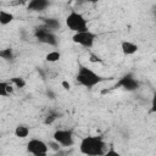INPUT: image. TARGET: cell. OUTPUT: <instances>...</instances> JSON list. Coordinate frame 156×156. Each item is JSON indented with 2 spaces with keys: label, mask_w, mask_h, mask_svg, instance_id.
Returning a JSON list of instances; mask_svg holds the SVG:
<instances>
[{
  "label": "cell",
  "mask_w": 156,
  "mask_h": 156,
  "mask_svg": "<svg viewBox=\"0 0 156 156\" xmlns=\"http://www.w3.org/2000/svg\"><path fill=\"white\" fill-rule=\"evenodd\" d=\"M79 150L84 155L98 156V155H105L107 149H106V143L101 136H85L80 141Z\"/></svg>",
  "instance_id": "cell-1"
},
{
  "label": "cell",
  "mask_w": 156,
  "mask_h": 156,
  "mask_svg": "<svg viewBox=\"0 0 156 156\" xmlns=\"http://www.w3.org/2000/svg\"><path fill=\"white\" fill-rule=\"evenodd\" d=\"M76 79L80 85H83V87H85L88 89L94 88L95 85H98L100 82L104 80V78L100 74H98L96 72H94L93 69H90V68H88L85 66H80L79 67L78 73L76 76Z\"/></svg>",
  "instance_id": "cell-2"
},
{
  "label": "cell",
  "mask_w": 156,
  "mask_h": 156,
  "mask_svg": "<svg viewBox=\"0 0 156 156\" xmlns=\"http://www.w3.org/2000/svg\"><path fill=\"white\" fill-rule=\"evenodd\" d=\"M66 26L69 30L77 33V32H83L88 29V21L85 20V17L77 12V11H72L68 13V16L66 17Z\"/></svg>",
  "instance_id": "cell-3"
},
{
  "label": "cell",
  "mask_w": 156,
  "mask_h": 156,
  "mask_svg": "<svg viewBox=\"0 0 156 156\" xmlns=\"http://www.w3.org/2000/svg\"><path fill=\"white\" fill-rule=\"evenodd\" d=\"M72 40L73 43L80 45V46H84V48H91L96 40V34L90 32L89 29L87 30H83V32H77L73 34L72 37Z\"/></svg>",
  "instance_id": "cell-4"
},
{
  "label": "cell",
  "mask_w": 156,
  "mask_h": 156,
  "mask_svg": "<svg viewBox=\"0 0 156 156\" xmlns=\"http://www.w3.org/2000/svg\"><path fill=\"white\" fill-rule=\"evenodd\" d=\"M34 35L43 44L51 45V46H56L58 44V39L54 34V32L50 30V29H48V28H45L44 26L40 27V28H37L35 32H34Z\"/></svg>",
  "instance_id": "cell-5"
},
{
  "label": "cell",
  "mask_w": 156,
  "mask_h": 156,
  "mask_svg": "<svg viewBox=\"0 0 156 156\" xmlns=\"http://www.w3.org/2000/svg\"><path fill=\"white\" fill-rule=\"evenodd\" d=\"M27 152L34 156H44L49 152V145L40 139H30L27 143Z\"/></svg>",
  "instance_id": "cell-6"
},
{
  "label": "cell",
  "mask_w": 156,
  "mask_h": 156,
  "mask_svg": "<svg viewBox=\"0 0 156 156\" xmlns=\"http://www.w3.org/2000/svg\"><path fill=\"white\" fill-rule=\"evenodd\" d=\"M52 138L56 143L60 144V146H63V147L72 146L74 143L73 133H72V130H68V129H57L54 133Z\"/></svg>",
  "instance_id": "cell-7"
},
{
  "label": "cell",
  "mask_w": 156,
  "mask_h": 156,
  "mask_svg": "<svg viewBox=\"0 0 156 156\" xmlns=\"http://www.w3.org/2000/svg\"><path fill=\"white\" fill-rule=\"evenodd\" d=\"M115 87L116 88H122V89H124L127 91H134V90H136L139 88V82L132 74H127V76L122 77L117 82V84Z\"/></svg>",
  "instance_id": "cell-8"
},
{
  "label": "cell",
  "mask_w": 156,
  "mask_h": 156,
  "mask_svg": "<svg viewBox=\"0 0 156 156\" xmlns=\"http://www.w3.org/2000/svg\"><path fill=\"white\" fill-rule=\"evenodd\" d=\"M49 0H29L27 9L29 11H35V12H40L44 11L48 6H49Z\"/></svg>",
  "instance_id": "cell-9"
},
{
  "label": "cell",
  "mask_w": 156,
  "mask_h": 156,
  "mask_svg": "<svg viewBox=\"0 0 156 156\" xmlns=\"http://www.w3.org/2000/svg\"><path fill=\"white\" fill-rule=\"evenodd\" d=\"M121 49H122V52L128 56V55H134V54L138 51L139 46H138L136 44L132 43V41L124 40V41L121 43Z\"/></svg>",
  "instance_id": "cell-10"
},
{
  "label": "cell",
  "mask_w": 156,
  "mask_h": 156,
  "mask_svg": "<svg viewBox=\"0 0 156 156\" xmlns=\"http://www.w3.org/2000/svg\"><path fill=\"white\" fill-rule=\"evenodd\" d=\"M13 20H15V16L11 12L5 11V10H0V24L1 26H7Z\"/></svg>",
  "instance_id": "cell-11"
},
{
  "label": "cell",
  "mask_w": 156,
  "mask_h": 156,
  "mask_svg": "<svg viewBox=\"0 0 156 156\" xmlns=\"http://www.w3.org/2000/svg\"><path fill=\"white\" fill-rule=\"evenodd\" d=\"M15 135L20 139H24L29 135V127L26 124H18L15 129Z\"/></svg>",
  "instance_id": "cell-12"
},
{
  "label": "cell",
  "mask_w": 156,
  "mask_h": 156,
  "mask_svg": "<svg viewBox=\"0 0 156 156\" xmlns=\"http://www.w3.org/2000/svg\"><path fill=\"white\" fill-rule=\"evenodd\" d=\"M13 93V87L6 82H0V98H6Z\"/></svg>",
  "instance_id": "cell-13"
},
{
  "label": "cell",
  "mask_w": 156,
  "mask_h": 156,
  "mask_svg": "<svg viewBox=\"0 0 156 156\" xmlns=\"http://www.w3.org/2000/svg\"><path fill=\"white\" fill-rule=\"evenodd\" d=\"M44 27L50 30H56L60 28V22L56 18H43Z\"/></svg>",
  "instance_id": "cell-14"
},
{
  "label": "cell",
  "mask_w": 156,
  "mask_h": 156,
  "mask_svg": "<svg viewBox=\"0 0 156 156\" xmlns=\"http://www.w3.org/2000/svg\"><path fill=\"white\" fill-rule=\"evenodd\" d=\"M15 57L13 55V50L11 48H5L0 50V58L5 60V61H12Z\"/></svg>",
  "instance_id": "cell-15"
},
{
  "label": "cell",
  "mask_w": 156,
  "mask_h": 156,
  "mask_svg": "<svg viewBox=\"0 0 156 156\" xmlns=\"http://www.w3.org/2000/svg\"><path fill=\"white\" fill-rule=\"evenodd\" d=\"M60 58H61V54L57 50H52V51L48 52L46 56H45V60L48 62H57Z\"/></svg>",
  "instance_id": "cell-16"
},
{
  "label": "cell",
  "mask_w": 156,
  "mask_h": 156,
  "mask_svg": "<svg viewBox=\"0 0 156 156\" xmlns=\"http://www.w3.org/2000/svg\"><path fill=\"white\" fill-rule=\"evenodd\" d=\"M11 83L16 88H20V89L26 87V80L23 78H21V77H13V78H11Z\"/></svg>",
  "instance_id": "cell-17"
},
{
  "label": "cell",
  "mask_w": 156,
  "mask_h": 156,
  "mask_svg": "<svg viewBox=\"0 0 156 156\" xmlns=\"http://www.w3.org/2000/svg\"><path fill=\"white\" fill-rule=\"evenodd\" d=\"M56 118H57V115H50V116H48V117H46L45 123H46V124H50V123H52Z\"/></svg>",
  "instance_id": "cell-18"
},
{
  "label": "cell",
  "mask_w": 156,
  "mask_h": 156,
  "mask_svg": "<svg viewBox=\"0 0 156 156\" xmlns=\"http://www.w3.org/2000/svg\"><path fill=\"white\" fill-rule=\"evenodd\" d=\"M49 145H50V146H49V149L51 147V149H54L55 151H57V150L60 149V144H58V143H56L55 140H54V143H50Z\"/></svg>",
  "instance_id": "cell-19"
},
{
  "label": "cell",
  "mask_w": 156,
  "mask_h": 156,
  "mask_svg": "<svg viewBox=\"0 0 156 156\" xmlns=\"http://www.w3.org/2000/svg\"><path fill=\"white\" fill-rule=\"evenodd\" d=\"M105 155H106V156H110V155H116V156H118L119 154H118L117 151H115L113 149H110V150H106V152H105Z\"/></svg>",
  "instance_id": "cell-20"
},
{
  "label": "cell",
  "mask_w": 156,
  "mask_h": 156,
  "mask_svg": "<svg viewBox=\"0 0 156 156\" xmlns=\"http://www.w3.org/2000/svg\"><path fill=\"white\" fill-rule=\"evenodd\" d=\"M62 87H63V89H66V90H69V88H71V84H69L67 80H63V82H62Z\"/></svg>",
  "instance_id": "cell-21"
},
{
  "label": "cell",
  "mask_w": 156,
  "mask_h": 156,
  "mask_svg": "<svg viewBox=\"0 0 156 156\" xmlns=\"http://www.w3.org/2000/svg\"><path fill=\"white\" fill-rule=\"evenodd\" d=\"M90 61H91V62H98V61H100V60H99V57H96L95 55H91V56H90Z\"/></svg>",
  "instance_id": "cell-22"
},
{
  "label": "cell",
  "mask_w": 156,
  "mask_h": 156,
  "mask_svg": "<svg viewBox=\"0 0 156 156\" xmlns=\"http://www.w3.org/2000/svg\"><path fill=\"white\" fill-rule=\"evenodd\" d=\"M84 1H87V2H90V4H96V2H99L100 0H84Z\"/></svg>",
  "instance_id": "cell-23"
}]
</instances>
